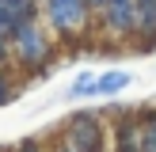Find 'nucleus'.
<instances>
[{"label": "nucleus", "mask_w": 156, "mask_h": 152, "mask_svg": "<svg viewBox=\"0 0 156 152\" xmlns=\"http://www.w3.org/2000/svg\"><path fill=\"white\" fill-rule=\"evenodd\" d=\"M129 80H133L129 72H107V76H99V80H95V91H99V95H111V91L129 88Z\"/></svg>", "instance_id": "f257e3e1"}, {"label": "nucleus", "mask_w": 156, "mask_h": 152, "mask_svg": "<svg viewBox=\"0 0 156 152\" xmlns=\"http://www.w3.org/2000/svg\"><path fill=\"white\" fill-rule=\"evenodd\" d=\"M53 15H57V23H76L80 19V0H53Z\"/></svg>", "instance_id": "f03ea898"}, {"label": "nucleus", "mask_w": 156, "mask_h": 152, "mask_svg": "<svg viewBox=\"0 0 156 152\" xmlns=\"http://www.w3.org/2000/svg\"><path fill=\"white\" fill-rule=\"evenodd\" d=\"M129 19H133V0H114V23L126 27Z\"/></svg>", "instance_id": "7ed1b4c3"}, {"label": "nucleus", "mask_w": 156, "mask_h": 152, "mask_svg": "<svg viewBox=\"0 0 156 152\" xmlns=\"http://www.w3.org/2000/svg\"><path fill=\"white\" fill-rule=\"evenodd\" d=\"M91 88H95V80H91V76H76V84L69 88V95H73V99H80L84 91H91Z\"/></svg>", "instance_id": "20e7f679"}]
</instances>
